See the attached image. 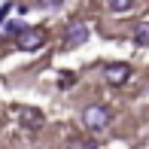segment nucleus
<instances>
[{"label": "nucleus", "mask_w": 149, "mask_h": 149, "mask_svg": "<svg viewBox=\"0 0 149 149\" xmlns=\"http://www.w3.org/2000/svg\"><path fill=\"white\" fill-rule=\"evenodd\" d=\"M107 6H110L113 12H131L134 0H107Z\"/></svg>", "instance_id": "0eeeda50"}, {"label": "nucleus", "mask_w": 149, "mask_h": 149, "mask_svg": "<svg viewBox=\"0 0 149 149\" xmlns=\"http://www.w3.org/2000/svg\"><path fill=\"white\" fill-rule=\"evenodd\" d=\"M43 40H46V33H43V31L28 28V31L18 33V49H22V52H33V49H40V46H43Z\"/></svg>", "instance_id": "20e7f679"}, {"label": "nucleus", "mask_w": 149, "mask_h": 149, "mask_svg": "<svg viewBox=\"0 0 149 149\" xmlns=\"http://www.w3.org/2000/svg\"><path fill=\"white\" fill-rule=\"evenodd\" d=\"M134 46H149V24H137V31H134Z\"/></svg>", "instance_id": "423d86ee"}, {"label": "nucleus", "mask_w": 149, "mask_h": 149, "mask_svg": "<svg viewBox=\"0 0 149 149\" xmlns=\"http://www.w3.org/2000/svg\"><path fill=\"white\" fill-rule=\"evenodd\" d=\"M61 3H64V0H40V6H43L46 12H55V9H61Z\"/></svg>", "instance_id": "6e6552de"}, {"label": "nucleus", "mask_w": 149, "mask_h": 149, "mask_svg": "<svg viewBox=\"0 0 149 149\" xmlns=\"http://www.w3.org/2000/svg\"><path fill=\"white\" fill-rule=\"evenodd\" d=\"M18 122H22L24 128H40L46 122V116H43V110H37V107H22V110H18Z\"/></svg>", "instance_id": "39448f33"}, {"label": "nucleus", "mask_w": 149, "mask_h": 149, "mask_svg": "<svg viewBox=\"0 0 149 149\" xmlns=\"http://www.w3.org/2000/svg\"><path fill=\"white\" fill-rule=\"evenodd\" d=\"M9 9H18V6H3V9H0V22L6 18V12H9Z\"/></svg>", "instance_id": "9d476101"}, {"label": "nucleus", "mask_w": 149, "mask_h": 149, "mask_svg": "<svg viewBox=\"0 0 149 149\" xmlns=\"http://www.w3.org/2000/svg\"><path fill=\"white\" fill-rule=\"evenodd\" d=\"M85 40H88V24H85V22H73L70 28H67L64 46H67V49H79Z\"/></svg>", "instance_id": "f03ea898"}, {"label": "nucleus", "mask_w": 149, "mask_h": 149, "mask_svg": "<svg viewBox=\"0 0 149 149\" xmlns=\"http://www.w3.org/2000/svg\"><path fill=\"white\" fill-rule=\"evenodd\" d=\"M104 79L110 85H125L128 79H131V67L128 64H107L104 67Z\"/></svg>", "instance_id": "7ed1b4c3"}, {"label": "nucleus", "mask_w": 149, "mask_h": 149, "mask_svg": "<svg viewBox=\"0 0 149 149\" xmlns=\"http://www.w3.org/2000/svg\"><path fill=\"white\" fill-rule=\"evenodd\" d=\"M82 125L88 128V131H104L107 125H110V110H107L104 104H91L82 110Z\"/></svg>", "instance_id": "f257e3e1"}, {"label": "nucleus", "mask_w": 149, "mask_h": 149, "mask_svg": "<svg viewBox=\"0 0 149 149\" xmlns=\"http://www.w3.org/2000/svg\"><path fill=\"white\" fill-rule=\"evenodd\" d=\"M76 82V73H64V76H61V88H67V85H73Z\"/></svg>", "instance_id": "1a4fd4ad"}]
</instances>
